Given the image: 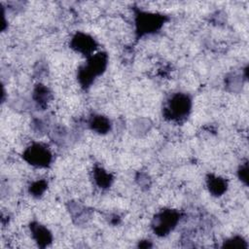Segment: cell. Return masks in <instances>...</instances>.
Segmentation results:
<instances>
[{
    "label": "cell",
    "mask_w": 249,
    "mask_h": 249,
    "mask_svg": "<svg viewBox=\"0 0 249 249\" xmlns=\"http://www.w3.org/2000/svg\"><path fill=\"white\" fill-rule=\"evenodd\" d=\"M108 61L109 57L105 52H96L88 57L77 71V79L80 86L85 89H89L95 79L106 71Z\"/></svg>",
    "instance_id": "obj_1"
},
{
    "label": "cell",
    "mask_w": 249,
    "mask_h": 249,
    "mask_svg": "<svg viewBox=\"0 0 249 249\" xmlns=\"http://www.w3.org/2000/svg\"><path fill=\"white\" fill-rule=\"evenodd\" d=\"M192 106V97L188 93L174 92L165 100L162 107V116L169 122L181 124L190 116Z\"/></svg>",
    "instance_id": "obj_2"
},
{
    "label": "cell",
    "mask_w": 249,
    "mask_h": 249,
    "mask_svg": "<svg viewBox=\"0 0 249 249\" xmlns=\"http://www.w3.org/2000/svg\"><path fill=\"white\" fill-rule=\"evenodd\" d=\"M168 19L169 18L166 15L160 13L149 12L141 9L135 10L134 26L136 37L142 38L158 32Z\"/></svg>",
    "instance_id": "obj_3"
},
{
    "label": "cell",
    "mask_w": 249,
    "mask_h": 249,
    "mask_svg": "<svg viewBox=\"0 0 249 249\" xmlns=\"http://www.w3.org/2000/svg\"><path fill=\"white\" fill-rule=\"evenodd\" d=\"M181 219V214L178 210L164 208L155 214L151 228L154 233L160 237L168 235L178 225Z\"/></svg>",
    "instance_id": "obj_4"
},
{
    "label": "cell",
    "mask_w": 249,
    "mask_h": 249,
    "mask_svg": "<svg viewBox=\"0 0 249 249\" xmlns=\"http://www.w3.org/2000/svg\"><path fill=\"white\" fill-rule=\"evenodd\" d=\"M22 159L33 167L48 168L53 162V156L51 149L46 144L33 142L24 149Z\"/></svg>",
    "instance_id": "obj_5"
},
{
    "label": "cell",
    "mask_w": 249,
    "mask_h": 249,
    "mask_svg": "<svg viewBox=\"0 0 249 249\" xmlns=\"http://www.w3.org/2000/svg\"><path fill=\"white\" fill-rule=\"evenodd\" d=\"M69 47L74 52L88 58L96 53L98 44L91 35L82 31H78L71 37Z\"/></svg>",
    "instance_id": "obj_6"
},
{
    "label": "cell",
    "mask_w": 249,
    "mask_h": 249,
    "mask_svg": "<svg viewBox=\"0 0 249 249\" xmlns=\"http://www.w3.org/2000/svg\"><path fill=\"white\" fill-rule=\"evenodd\" d=\"M31 237L40 248H46L53 242V234L51 231L39 222L33 221L29 225Z\"/></svg>",
    "instance_id": "obj_7"
},
{
    "label": "cell",
    "mask_w": 249,
    "mask_h": 249,
    "mask_svg": "<svg viewBox=\"0 0 249 249\" xmlns=\"http://www.w3.org/2000/svg\"><path fill=\"white\" fill-rule=\"evenodd\" d=\"M205 183L209 194L213 196H222L228 191V181L221 176L209 173L206 176Z\"/></svg>",
    "instance_id": "obj_8"
},
{
    "label": "cell",
    "mask_w": 249,
    "mask_h": 249,
    "mask_svg": "<svg viewBox=\"0 0 249 249\" xmlns=\"http://www.w3.org/2000/svg\"><path fill=\"white\" fill-rule=\"evenodd\" d=\"M88 125L90 130L100 135L108 133L112 128L110 119L101 114H92L88 120Z\"/></svg>",
    "instance_id": "obj_9"
},
{
    "label": "cell",
    "mask_w": 249,
    "mask_h": 249,
    "mask_svg": "<svg viewBox=\"0 0 249 249\" xmlns=\"http://www.w3.org/2000/svg\"><path fill=\"white\" fill-rule=\"evenodd\" d=\"M51 99L52 92L47 86L43 84H37L34 87L32 91V100L37 106V108H40L41 110L46 109Z\"/></svg>",
    "instance_id": "obj_10"
},
{
    "label": "cell",
    "mask_w": 249,
    "mask_h": 249,
    "mask_svg": "<svg viewBox=\"0 0 249 249\" xmlns=\"http://www.w3.org/2000/svg\"><path fill=\"white\" fill-rule=\"evenodd\" d=\"M92 180L99 189L105 190L113 184L114 176L102 166L95 165L92 169Z\"/></svg>",
    "instance_id": "obj_11"
},
{
    "label": "cell",
    "mask_w": 249,
    "mask_h": 249,
    "mask_svg": "<svg viewBox=\"0 0 249 249\" xmlns=\"http://www.w3.org/2000/svg\"><path fill=\"white\" fill-rule=\"evenodd\" d=\"M69 212L76 224L86 223L90 217V211L79 202H70Z\"/></svg>",
    "instance_id": "obj_12"
},
{
    "label": "cell",
    "mask_w": 249,
    "mask_h": 249,
    "mask_svg": "<svg viewBox=\"0 0 249 249\" xmlns=\"http://www.w3.org/2000/svg\"><path fill=\"white\" fill-rule=\"evenodd\" d=\"M47 189H48V182L44 179H40V180L38 179L36 181L31 182V184L28 187V193L31 196L35 198H39L44 195Z\"/></svg>",
    "instance_id": "obj_13"
},
{
    "label": "cell",
    "mask_w": 249,
    "mask_h": 249,
    "mask_svg": "<svg viewBox=\"0 0 249 249\" xmlns=\"http://www.w3.org/2000/svg\"><path fill=\"white\" fill-rule=\"evenodd\" d=\"M223 248H241V249H246L248 248V244L247 241L244 239V237L240 236V235H234L231 236L228 239H226L223 242L222 245Z\"/></svg>",
    "instance_id": "obj_14"
},
{
    "label": "cell",
    "mask_w": 249,
    "mask_h": 249,
    "mask_svg": "<svg viewBox=\"0 0 249 249\" xmlns=\"http://www.w3.org/2000/svg\"><path fill=\"white\" fill-rule=\"evenodd\" d=\"M237 177L245 186L248 185V160H245L238 166Z\"/></svg>",
    "instance_id": "obj_15"
},
{
    "label": "cell",
    "mask_w": 249,
    "mask_h": 249,
    "mask_svg": "<svg viewBox=\"0 0 249 249\" xmlns=\"http://www.w3.org/2000/svg\"><path fill=\"white\" fill-rule=\"evenodd\" d=\"M52 138L55 143H62L66 138V129L63 126H56L52 132Z\"/></svg>",
    "instance_id": "obj_16"
},
{
    "label": "cell",
    "mask_w": 249,
    "mask_h": 249,
    "mask_svg": "<svg viewBox=\"0 0 249 249\" xmlns=\"http://www.w3.org/2000/svg\"><path fill=\"white\" fill-rule=\"evenodd\" d=\"M32 126H33V129L38 132V133H43L45 132L46 130H48V126L46 124V123L40 119H36V120H33L32 122Z\"/></svg>",
    "instance_id": "obj_17"
}]
</instances>
